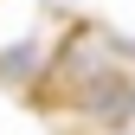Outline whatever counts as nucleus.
<instances>
[{
    "mask_svg": "<svg viewBox=\"0 0 135 135\" xmlns=\"http://www.w3.org/2000/svg\"><path fill=\"white\" fill-rule=\"evenodd\" d=\"M13 58H0V84H26L39 71V45H7Z\"/></svg>",
    "mask_w": 135,
    "mask_h": 135,
    "instance_id": "f257e3e1",
    "label": "nucleus"
}]
</instances>
